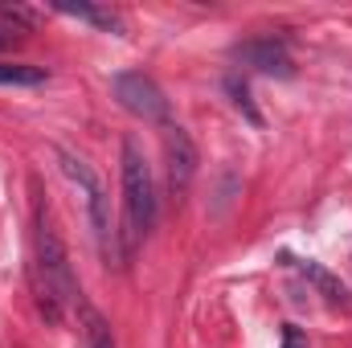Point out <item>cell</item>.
I'll return each mask as SVG.
<instances>
[{
	"instance_id": "cell-3",
	"label": "cell",
	"mask_w": 352,
	"mask_h": 348,
	"mask_svg": "<svg viewBox=\"0 0 352 348\" xmlns=\"http://www.w3.org/2000/svg\"><path fill=\"white\" fill-rule=\"evenodd\" d=\"M58 160H62V168H66V176H70L74 184L87 188L90 226H94V242H98L102 262H107V266H123V250H119V238H115V230H111V217H107V193H102L98 176L90 173V164L87 160H78L74 152H58Z\"/></svg>"
},
{
	"instance_id": "cell-7",
	"label": "cell",
	"mask_w": 352,
	"mask_h": 348,
	"mask_svg": "<svg viewBox=\"0 0 352 348\" xmlns=\"http://www.w3.org/2000/svg\"><path fill=\"white\" fill-rule=\"evenodd\" d=\"M54 8H58L62 17H78V21H87V25H98V29L123 37V17H119L115 8H98V4H54Z\"/></svg>"
},
{
	"instance_id": "cell-13",
	"label": "cell",
	"mask_w": 352,
	"mask_h": 348,
	"mask_svg": "<svg viewBox=\"0 0 352 348\" xmlns=\"http://www.w3.org/2000/svg\"><path fill=\"white\" fill-rule=\"evenodd\" d=\"M12 41H16V29H4V25H0V50L12 45Z\"/></svg>"
},
{
	"instance_id": "cell-1",
	"label": "cell",
	"mask_w": 352,
	"mask_h": 348,
	"mask_svg": "<svg viewBox=\"0 0 352 348\" xmlns=\"http://www.w3.org/2000/svg\"><path fill=\"white\" fill-rule=\"evenodd\" d=\"M37 299L54 324L78 303V279L70 270V254L45 209H37Z\"/></svg>"
},
{
	"instance_id": "cell-2",
	"label": "cell",
	"mask_w": 352,
	"mask_h": 348,
	"mask_svg": "<svg viewBox=\"0 0 352 348\" xmlns=\"http://www.w3.org/2000/svg\"><path fill=\"white\" fill-rule=\"evenodd\" d=\"M123 213H127V254L131 246L156 226V184H152V168L140 156V148L131 140H123Z\"/></svg>"
},
{
	"instance_id": "cell-6",
	"label": "cell",
	"mask_w": 352,
	"mask_h": 348,
	"mask_svg": "<svg viewBox=\"0 0 352 348\" xmlns=\"http://www.w3.org/2000/svg\"><path fill=\"white\" fill-rule=\"evenodd\" d=\"M164 160H168V184H173V193H184L192 184V176H197V144L176 123L164 127Z\"/></svg>"
},
{
	"instance_id": "cell-9",
	"label": "cell",
	"mask_w": 352,
	"mask_h": 348,
	"mask_svg": "<svg viewBox=\"0 0 352 348\" xmlns=\"http://www.w3.org/2000/svg\"><path fill=\"white\" fill-rule=\"evenodd\" d=\"M50 74L45 66H29V62H0V87H41Z\"/></svg>"
},
{
	"instance_id": "cell-11",
	"label": "cell",
	"mask_w": 352,
	"mask_h": 348,
	"mask_svg": "<svg viewBox=\"0 0 352 348\" xmlns=\"http://www.w3.org/2000/svg\"><path fill=\"white\" fill-rule=\"evenodd\" d=\"M82 324H87V348H115L111 324H107L94 307H82Z\"/></svg>"
},
{
	"instance_id": "cell-8",
	"label": "cell",
	"mask_w": 352,
	"mask_h": 348,
	"mask_svg": "<svg viewBox=\"0 0 352 348\" xmlns=\"http://www.w3.org/2000/svg\"><path fill=\"white\" fill-rule=\"evenodd\" d=\"M303 274H307V283H316V287H320V295H324L332 307H340V312H349V307H352L349 287H344L336 274H328V270H324V266H316V262H303Z\"/></svg>"
},
{
	"instance_id": "cell-12",
	"label": "cell",
	"mask_w": 352,
	"mask_h": 348,
	"mask_svg": "<svg viewBox=\"0 0 352 348\" xmlns=\"http://www.w3.org/2000/svg\"><path fill=\"white\" fill-rule=\"evenodd\" d=\"M283 348H307V340L299 336V328H291V324H287V328H283Z\"/></svg>"
},
{
	"instance_id": "cell-5",
	"label": "cell",
	"mask_w": 352,
	"mask_h": 348,
	"mask_svg": "<svg viewBox=\"0 0 352 348\" xmlns=\"http://www.w3.org/2000/svg\"><path fill=\"white\" fill-rule=\"evenodd\" d=\"M230 58L246 70H258V74H270V78H291L295 74V62H291V50L283 37H250L242 45L230 50Z\"/></svg>"
},
{
	"instance_id": "cell-10",
	"label": "cell",
	"mask_w": 352,
	"mask_h": 348,
	"mask_svg": "<svg viewBox=\"0 0 352 348\" xmlns=\"http://www.w3.org/2000/svg\"><path fill=\"white\" fill-rule=\"evenodd\" d=\"M226 94H230V102L246 115V123H254V127H263V115H258V107H254V98H250V87L238 78V74H230L226 78Z\"/></svg>"
},
{
	"instance_id": "cell-4",
	"label": "cell",
	"mask_w": 352,
	"mask_h": 348,
	"mask_svg": "<svg viewBox=\"0 0 352 348\" xmlns=\"http://www.w3.org/2000/svg\"><path fill=\"white\" fill-rule=\"evenodd\" d=\"M111 94H115V102H119L127 115H135V119H144V123H164V119H168V98H164V90L156 87V78H148L144 70H123V74H115V78H111Z\"/></svg>"
}]
</instances>
